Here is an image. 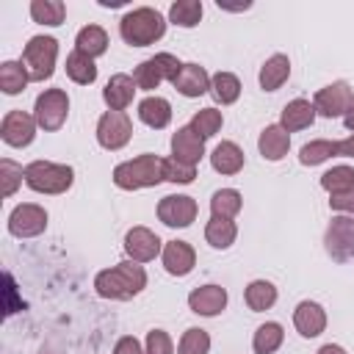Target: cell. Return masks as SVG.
Segmentation results:
<instances>
[{
  "instance_id": "cell-39",
  "label": "cell",
  "mask_w": 354,
  "mask_h": 354,
  "mask_svg": "<svg viewBox=\"0 0 354 354\" xmlns=\"http://www.w3.org/2000/svg\"><path fill=\"white\" fill-rule=\"evenodd\" d=\"M210 351V335L199 326H191L183 332L177 343V354H207Z\"/></svg>"
},
{
  "instance_id": "cell-13",
  "label": "cell",
  "mask_w": 354,
  "mask_h": 354,
  "mask_svg": "<svg viewBox=\"0 0 354 354\" xmlns=\"http://www.w3.org/2000/svg\"><path fill=\"white\" fill-rule=\"evenodd\" d=\"M36 116L33 113H25V111H19V108H14V111H8L6 116H3V122H0V138L8 144V147H17V149H22V147H28L33 138H36Z\"/></svg>"
},
{
  "instance_id": "cell-21",
  "label": "cell",
  "mask_w": 354,
  "mask_h": 354,
  "mask_svg": "<svg viewBox=\"0 0 354 354\" xmlns=\"http://www.w3.org/2000/svg\"><path fill=\"white\" fill-rule=\"evenodd\" d=\"M257 149H260V155H263L266 160L277 163V160H282V158L288 155V149H290V133H288L282 124H266V127L260 130Z\"/></svg>"
},
{
  "instance_id": "cell-2",
  "label": "cell",
  "mask_w": 354,
  "mask_h": 354,
  "mask_svg": "<svg viewBox=\"0 0 354 354\" xmlns=\"http://www.w3.org/2000/svg\"><path fill=\"white\" fill-rule=\"evenodd\" d=\"M163 33H166V17L152 6L130 8L119 19V36L130 47H149V44L160 41Z\"/></svg>"
},
{
  "instance_id": "cell-47",
  "label": "cell",
  "mask_w": 354,
  "mask_h": 354,
  "mask_svg": "<svg viewBox=\"0 0 354 354\" xmlns=\"http://www.w3.org/2000/svg\"><path fill=\"white\" fill-rule=\"evenodd\" d=\"M218 8H224V11H246V8H252V3L246 0V3H235V6H232V3H221V0H218Z\"/></svg>"
},
{
  "instance_id": "cell-33",
  "label": "cell",
  "mask_w": 354,
  "mask_h": 354,
  "mask_svg": "<svg viewBox=\"0 0 354 354\" xmlns=\"http://www.w3.org/2000/svg\"><path fill=\"white\" fill-rule=\"evenodd\" d=\"M210 94L221 105H232L241 97V80L232 72H216L210 75Z\"/></svg>"
},
{
  "instance_id": "cell-12",
  "label": "cell",
  "mask_w": 354,
  "mask_h": 354,
  "mask_svg": "<svg viewBox=\"0 0 354 354\" xmlns=\"http://www.w3.org/2000/svg\"><path fill=\"white\" fill-rule=\"evenodd\" d=\"M47 230V210L36 202H22L8 213V232L14 238H36Z\"/></svg>"
},
{
  "instance_id": "cell-29",
  "label": "cell",
  "mask_w": 354,
  "mask_h": 354,
  "mask_svg": "<svg viewBox=\"0 0 354 354\" xmlns=\"http://www.w3.org/2000/svg\"><path fill=\"white\" fill-rule=\"evenodd\" d=\"M321 188L329 196H340V194H351L354 191V166H332L321 174Z\"/></svg>"
},
{
  "instance_id": "cell-30",
  "label": "cell",
  "mask_w": 354,
  "mask_h": 354,
  "mask_svg": "<svg viewBox=\"0 0 354 354\" xmlns=\"http://www.w3.org/2000/svg\"><path fill=\"white\" fill-rule=\"evenodd\" d=\"M282 340H285L282 324L266 321V324H260V326L254 329V335H252V348H254V354H274V351L282 346Z\"/></svg>"
},
{
  "instance_id": "cell-1",
  "label": "cell",
  "mask_w": 354,
  "mask_h": 354,
  "mask_svg": "<svg viewBox=\"0 0 354 354\" xmlns=\"http://www.w3.org/2000/svg\"><path fill=\"white\" fill-rule=\"evenodd\" d=\"M144 288H147V271L136 260H122L111 268H102L94 277L97 296L111 299V301H127V299L138 296Z\"/></svg>"
},
{
  "instance_id": "cell-38",
  "label": "cell",
  "mask_w": 354,
  "mask_h": 354,
  "mask_svg": "<svg viewBox=\"0 0 354 354\" xmlns=\"http://www.w3.org/2000/svg\"><path fill=\"white\" fill-rule=\"evenodd\" d=\"M221 124H224V116L216 108H202V111H196L191 116V130L199 133L202 138H213L221 130Z\"/></svg>"
},
{
  "instance_id": "cell-3",
  "label": "cell",
  "mask_w": 354,
  "mask_h": 354,
  "mask_svg": "<svg viewBox=\"0 0 354 354\" xmlns=\"http://www.w3.org/2000/svg\"><path fill=\"white\" fill-rule=\"evenodd\" d=\"M113 185L122 191H138V188H152L163 183V158L152 152H141L130 160H122L113 169Z\"/></svg>"
},
{
  "instance_id": "cell-8",
  "label": "cell",
  "mask_w": 354,
  "mask_h": 354,
  "mask_svg": "<svg viewBox=\"0 0 354 354\" xmlns=\"http://www.w3.org/2000/svg\"><path fill=\"white\" fill-rule=\"evenodd\" d=\"M313 105H315V113L324 119H343L354 108V88L346 80H335L315 91Z\"/></svg>"
},
{
  "instance_id": "cell-6",
  "label": "cell",
  "mask_w": 354,
  "mask_h": 354,
  "mask_svg": "<svg viewBox=\"0 0 354 354\" xmlns=\"http://www.w3.org/2000/svg\"><path fill=\"white\" fill-rule=\"evenodd\" d=\"M180 69H183V61H180L177 55H171V53H155L152 58L141 61V64L133 69V80H136L138 88L152 91V88H158L163 80L171 83V80L180 75Z\"/></svg>"
},
{
  "instance_id": "cell-46",
  "label": "cell",
  "mask_w": 354,
  "mask_h": 354,
  "mask_svg": "<svg viewBox=\"0 0 354 354\" xmlns=\"http://www.w3.org/2000/svg\"><path fill=\"white\" fill-rule=\"evenodd\" d=\"M315 354H348L343 346H337V343H326V346H321Z\"/></svg>"
},
{
  "instance_id": "cell-20",
  "label": "cell",
  "mask_w": 354,
  "mask_h": 354,
  "mask_svg": "<svg viewBox=\"0 0 354 354\" xmlns=\"http://www.w3.org/2000/svg\"><path fill=\"white\" fill-rule=\"evenodd\" d=\"M171 86H174L183 97L194 100V97H202V94L210 91V75H207L205 66H199V64L191 61V64H183V69H180V75L171 80Z\"/></svg>"
},
{
  "instance_id": "cell-18",
  "label": "cell",
  "mask_w": 354,
  "mask_h": 354,
  "mask_svg": "<svg viewBox=\"0 0 354 354\" xmlns=\"http://www.w3.org/2000/svg\"><path fill=\"white\" fill-rule=\"evenodd\" d=\"M293 326L301 337H318L326 329V310L318 301H299L293 310Z\"/></svg>"
},
{
  "instance_id": "cell-48",
  "label": "cell",
  "mask_w": 354,
  "mask_h": 354,
  "mask_svg": "<svg viewBox=\"0 0 354 354\" xmlns=\"http://www.w3.org/2000/svg\"><path fill=\"white\" fill-rule=\"evenodd\" d=\"M343 124H346V130H351V133H354V108L343 116Z\"/></svg>"
},
{
  "instance_id": "cell-37",
  "label": "cell",
  "mask_w": 354,
  "mask_h": 354,
  "mask_svg": "<svg viewBox=\"0 0 354 354\" xmlns=\"http://www.w3.org/2000/svg\"><path fill=\"white\" fill-rule=\"evenodd\" d=\"M30 17L39 25L58 28L64 22V17H66V6L61 0H33L30 3Z\"/></svg>"
},
{
  "instance_id": "cell-41",
  "label": "cell",
  "mask_w": 354,
  "mask_h": 354,
  "mask_svg": "<svg viewBox=\"0 0 354 354\" xmlns=\"http://www.w3.org/2000/svg\"><path fill=\"white\" fill-rule=\"evenodd\" d=\"M0 177H3V196H14L17 188L25 183V166L14 163L11 158L0 160Z\"/></svg>"
},
{
  "instance_id": "cell-34",
  "label": "cell",
  "mask_w": 354,
  "mask_h": 354,
  "mask_svg": "<svg viewBox=\"0 0 354 354\" xmlns=\"http://www.w3.org/2000/svg\"><path fill=\"white\" fill-rule=\"evenodd\" d=\"M243 207V196L238 188H218L210 196V213L218 218H235Z\"/></svg>"
},
{
  "instance_id": "cell-36",
  "label": "cell",
  "mask_w": 354,
  "mask_h": 354,
  "mask_svg": "<svg viewBox=\"0 0 354 354\" xmlns=\"http://www.w3.org/2000/svg\"><path fill=\"white\" fill-rule=\"evenodd\" d=\"M335 155H337V141L315 138V141H310V144H304L299 149V163L301 166H321V163H326Z\"/></svg>"
},
{
  "instance_id": "cell-17",
  "label": "cell",
  "mask_w": 354,
  "mask_h": 354,
  "mask_svg": "<svg viewBox=\"0 0 354 354\" xmlns=\"http://www.w3.org/2000/svg\"><path fill=\"white\" fill-rule=\"evenodd\" d=\"M136 91H138V86H136L133 75L116 72V75H111V80L105 83V88H102V100H105L108 111H127V108L133 105Z\"/></svg>"
},
{
  "instance_id": "cell-4",
  "label": "cell",
  "mask_w": 354,
  "mask_h": 354,
  "mask_svg": "<svg viewBox=\"0 0 354 354\" xmlns=\"http://www.w3.org/2000/svg\"><path fill=\"white\" fill-rule=\"evenodd\" d=\"M75 183V169L69 163H53V160H30L25 166V185L36 194L58 196L66 194Z\"/></svg>"
},
{
  "instance_id": "cell-10",
  "label": "cell",
  "mask_w": 354,
  "mask_h": 354,
  "mask_svg": "<svg viewBox=\"0 0 354 354\" xmlns=\"http://www.w3.org/2000/svg\"><path fill=\"white\" fill-rule=\"evenodd\" d=\"M199 205L188 194H169L158 202V218L171 230H185L196 221Z\"/></svg>"
},
{
  "instance_id": "cell-45",
  "label": "cell",
  "mask_w": 354,
  "mask_h": 354,
  "mask_svg": "<svg viewBox=\"0 0 354 354\" xmlns=\"http://www.w3.org/2000/svg\"><path fill=\"white\" fill-rule=\"evenodd\" d=\"M337 155L340 158H354V133L348 138H340L337 141Z\"/></svg>"
},
{
  "instance_id": "cell-27",
  "label": "cell",
  "mask_w": 354,
  "mask_h": 354,
  "mask_svg": "<svg viewBox=\"0 0 354 354\" xmlns=\"http://www.w3.org/2000/svg\"><path fill=\"white\" fill-rule=\"evenodd\" d=\"M75 50L83 53V55H88V58L105 55V50H108V33H105V28H100V25L80 28L77 36H75Z\"/></svg>"
},
{
  "instance_id": "cell-40",
  "label": "cell",
  "mask_w": 354,
  "mask_h": 354,
  "mask_svg": "<svg viewBox=\"0 0 354 354\" xmlns=\"http://www.w3.org/2000/svg\"><path fill=\"white\" fill-rule=\"evenodd\" d=\"M196 177V166H188L177 158H163V180L174 185H188Z\"/></svg>"
},
{
  "instance_id": "cell-28",
  "label": "cell",
  "mask_w": 354,
  "mask_h": 354,
  "mask_svg": "<svg viewBox=\"0 0 354 354\" xmlns=\"http://www.w3.org/2000/svg\"><path fill=\"white\" fill-rule=\"evenodd\" d=\"M238 238V224L232 218H218V216H210V221L205 224V241L213 246V249H230Z\"/></svg>"
},
{
  "instance_id": "cell-16",
  "label": "cell",
  "mask_w": 354,
  "mask_h": 354,
  "mask_svg": "<svg viewBox=\"0 0 354 354\" xmlns=\"http://www.w3.org/2000/svg\"><path fill=\"white\" fill-rule=\"evenodd\" d=\"M227 290L221 285H199L188 293V307L191 313L196 315H205V318H216L218 313H224L227 307Z\"/></svg>"
},
{
  "instance_id": "cell-7",
  "label": "cell",
  "mask_w": 354,
  "mask_h": 354,
  "mask_svg": "<svg viewBox=\"0 0 354 354\" xmlns=\"http://www.w3.org/2000/svg\"><path fill=\"white\" fill-rule=\"evenodd\" d=\"M33 116H36V124L44 130V133H55L64 127L66 116H69V97L64 88H44L36 102H33Z\"/></svg>"
},
{
  "instance_id": "cell-31",
  "label": "cell",
  "mask_w": 354,
  "mask_h": 354,
  "mask_svg": "<svg viewBox=\"0 0 354 354\" xmlns=\"http://www.w3.org/2000/svg\"><path fill=\"white\" fill-rule=\"evenodd\" d=\"M66 77L72 83H77V86H91L97 80V64H94V58L72 50L66 55Z\"/></svg>"
},
{
  "instance_id": "cell-25",
  "label": "cell",
  "mask_w": 354,
  "mask_h": 354,
  "mask_svg": "<svg viewBox=\"0 0 354 354\" xmlns=\"http://www.w3.org/2000/svg\"><path fill=\"white\" fill-rule=\"evenodd\" d=\"M243 163H246V155L235 141H221L210 152V166L218 174H238L243 169Z\"/></svg>"
},
{
  "instance_id": "cell-15",
  "label": "cell",
  "mask_w": 354,
  "mask_h": 354,
  "mask_svg": "<svg viewBox=\"0 0 354 354\" xmlns=\"http://www.w3.org/2000/svg\"><path fill=\"white\" fill-rule=\"evenodd\" d=\"M160 263L166 268V274L171 277H188L196 266V252L188 241H166L163 252H160Z\"/></svg>"
},
{
  "instance_id": "cell-11",
  "label": "cell",
  "mask_w": 354,
  "mask_h": 354,
  "mask_svg": "<svg viewBox=\"0 0 354 354\" xmlns=\"http://www.w3.org/2000/svg\"><path fill=\"white\" fill-rule=\"evenodd\" d=\"M326 254L337 263H346L354 257V218L351 216H335L324 232Z\"/></svg>"
},
{
  "instance_id": "cell-26",
  "label": "cell",
  "mask_w": 354,
  "mask_h": 354,
  "mask_svg": "<svg viewBox=\"0 0 354 354\" xmlns=\"http://www.w3.org/2000/svg\"><path fill=\"white\" fill-rule=\"evenodd\" d=\"M277 288H274V282H268V279H252L249 285H246V290H243V301H246V307L252 310V313H266V310H271L274 304H277Z\"/></svg>"
},
{
  "instance_id": "cell-35",
  "label": "cell",
  "mask_w": 354,
  "mask_h": 354,
  "mask_svg": "<svg viewBox=\"0 0 354 354\" xmlns=\"http://www.w3.org/2000/svg\"><path fill=\"white\" fill-rule=\"evenodd\" d=\"M202 0H177L169 6V22L177 28H196L202 22Z\"/></svg>"
},
{
  "instance_id": "cell-23",
  "label": "cell",
  "mask_w": 354,
  "mask_h": 354,
  "mask_svg": "<svg viewBox=\"0 0 354 354\" xmlns=\"http://www.w3.org/2000/svg\"><path fill=\"white\" fill-rule=\"evenodd\" d=\"M290 77V58L285 53H274L271 58H266V64L260 66V88L263 91H277L285 86V80Z\"/></svg>"
},
{
  "instance_id": "cell-24",
  "label": "cell",
  "mask_w": 354,
  "mask_h": 354,
  "mask_svg": "<svg viewBox=\"0 0 354 354\" xmlns=\"http://www.w3.org/2000/svg\"><path fill=\"white\" fill-rule=\"evenodd\" d=\"M138 119L152 127V130H163L169 127L171 122V102L166 97H158V94H149L138 102Z\"/></svg>"
},
{
  "instance_id": "cell-42",
  "label": "cell",
  "mask_w": 354,
  "mask_h": 354,
  "mask_svg": "<svg viewBox=\"0 0 354 354\" xmlns=\"http://www.w3.org/2000/svg\"><path fill=\"white\" fill-rule=\"evenodd\" d=\"M144 351L147 354H174V343L169 337V332L163 329H149L147 340H144Z\"/></svg>"
},
{
  "instance_id": "cell-44",
  "label": "cell",
  "mask_w": 354,
  "mask_h": 354,
  "mask_svg": "<svg viewBox=\"0 0 354 354\" xmlns=\"http://www.w3.org/2000/svg\"><path fill=\"white\" fill-rule=\"evenodd\" d=\"M113 354H147V351H144V346H141L133 335H124V337H119V340H116Z\"/></svg>"
},
{
  "instance_id": "cell-32",
  "label": "cell",
  "mask_w": 354,
  "mask_h": 354,
  "mask_svg": "<svg viewBox=\"0 0 354 354\" xmlns=\"http://www.w3.org/2000/svg\"><path fill=\"white\" fill-rule=\"evenodd\" d=\"M28 83H30V75L22 66V61H3L0 64V88H3V94L14 97V94L25 91Z\"/></svg>"
},
{
  "instance_id": "cell-9",
  "label": "cell",
  "mask_w": 354,
  "mask_h": 354,
  "mask_svg": "<svg viewBox=\"0 0 354 354\" xmlns=\"http://www.w3.org/2000/svg\"><path fill=\"white\" fill-rule=\"evenodd\" d=\"M97 144L108 152H116L122 147H127V141L133 138V122L124 111H105L97 119Z\"/></svg>"
},
{
  "instance_id": "cell-43",
  "label": "cell",
  "mask_w": 354,
  "mask_h": 354,
  "mask_svg": "<svg viewBox=\"0 0 354 354\" xmlns=\"http://www.w3.org/2000/svg\"><path fill=\"white\" fill-rule=\"evenodd\" d=\"M329 207L340 216H351L354 218V191L351 194H340V196H329Z\"/></svg>"
},
{
  "instance_id": "cell-19",
  "label": "cell",
  "mask_w": 354,
  "mask_h": 354,
  "mask_svg": "<svg viewBox=\"0 0 354 354\" xmlns=\"http://www.w3.org/2000/svg\"><path fill=\"white\" fill-rule=\"evenodd\" d=\"M205 155V138L199 133L191 130V124L185 127H177V133L171 136V158L188 163V166H196Z\"/></svg>"
},
{
  "instance_id": "cell-5",
  "label": "cell",
  "mask_w": 354,
  "mask_h": 354,
  "mask_svg": "<svg viewBox=\"0 0 354 354\" xmlns=\"http://www.w3.org/2000/svg\"><path fill=\"white\" fill-rule=\"evenodd\" d=\"M58 61V41L53 36H30L22 47V66L28 69L33 83H44L53 77Z\"/></svg>"
},
{
  "instance_id": "cell-14",
  "label": "cell",
  "mask_w": 354,
  "mask_h": 354,
  "mask_svg": "<svg viewBox=\"0 0 354 354\" xmlns=\"http://www.w3.org/2000/svg\"><path fill=\"white\" fill-rule=\"evenodd\" d=\"M124 252H127V260L149 263L163 252V241L149 227H133L124 235Z\"/></svg>"
},
{
  "instance_id": "cell-22",
  "label": "cell",
  "mask_w": 354,
  "mask_h": 354,
  "mask_svg": "<svg viewBox=\"0 0 354 354\" xmlns=\"http://www.w3.org/2000/svg\"><path fill=\"white\" fill-rule=\"evenodd\" d=\"M315 105L310 102V100H304V97H296V100H290L285 108H282V113H279V124L288 130V133H296V130H304V127H310L313 122H315Z\"/></svg>"
}]
</instances>
